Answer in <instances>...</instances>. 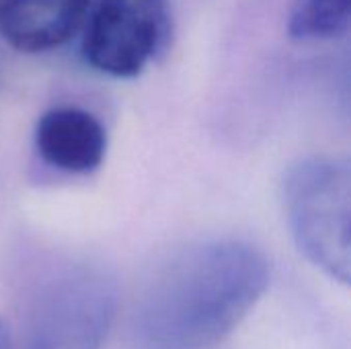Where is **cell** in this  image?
I'll use <instances>...</instances> for the list:
<instances>
[{
  "label": "cell",
  "mask_w": 351,
  "mask_h": 349,
  "mask_svg": "<svg viewBox=\"0 0 351 349\" xmlns=\"http://www.w3.org/2000/svg\"><path fill=\"white\" fill-rule=\"evenodd\" d=\"M269 284L267 259L239 241L179 253L142 294L134 321L140 349H212L253 311Z\"/></svg>",
  "instance_id": "cell-1"
},
{
  "label": "cell",
  "mask_w": 351,
  "mask_h": 349,
  "mask_svg": "<svg viewBox=\"0 0 351 349\" xmlns=\"http://www.w3.org/2000/svg\"><path fill=\"white\" fill-rule=\"evenodd\" d=\"M84 23V62L101 74L134 78L169 39V0H95Z\"/></svg>",
  "instance_id": "cell-3"
},
{
  "label": "cell",
  "mask_w": 351,
  "mask_h": 349,
  "mask_svg": "<svg viewBox=\"0 0 351 349\" xmlns=\"http://www.w3.org/2000/svg\"><path fill=\"white\" fill-rule=\"evenodd\" d=\"M351 0H296L288 33L296 41L333 39L350 25Z\"/></svg>",
  "instance_id": "cell-7"
},
{
  "label": "cell",
  "mask_w": 351,
  "mask_h": 349,
  "mask_svg": "<svg viewBox=\"0 0 351 349\" xmlns=\"http://www.w3.org/2000/svg\"><path fill=\"white\" fill-rule=\"evenodd\" d=\"M0 349H10V335H8V327L4 325V321L0 319Z\"/></svg>",
  "instance_id": "cell-8"
},
{
  "label": "cell",
  "mask_w": 351,
  "mask_h": 349,
  "mask_svg": "<svg viewBox=\"0 0 351 349\" xmlns=\"http://www.w3.org/2000/svg\"><path fill=\"white\" fill-rule=\"evenodd\" d=\"M95 0H0V37L21 53H45L68 43Z\"/></svg>",
  "instance_id": "cell-5"
},
{
  "label": "cell",
  "mask_w": 351,
  "mask_h": 349,
  "mask_svg": "<svg viewBox=\"0 0 351 349\" xmlns=\"http://www.w3.org/2000/svg\"><path fill=\"white\" fill-rule=\"evenodd\" d=\"M115 304V286L105 276L72 272L41 294L23 349H101Z\"/></svg>",
  "instance_id": "cell-4"
},
{
  "label": "cell",
  "mask_w": 351,
  "mask_h": 349,
  "mask_svg": "<svg viewBox=\"0 0 351 349\" xmlns=\"http://www.w3.org/2000/svg\"><path fill=\"white\" fill-rule=\"evenodd\" d=\"M35 148L53 169L88 175L97 171L107 152L103 123L80 107H53L35 125Z\"/></svg>",
  "instance_id": "cell-6"
},
{
  "label": "cell",
  "mask_w": 351,
  "mask_h": 349,
  "mask_svg": "<svg viewBox=\"0 0 351 349\" xmlns=\"http://www.w3.org/2000/svg\"><path fill=\"white\" fill-rule=\"evenodd\" d=\"M284 208L304 257L341 284L351 276V167L341 156H311L284 181Z\"/></svg>",
  "instance_id": "cell-2"
}]
</instances>
